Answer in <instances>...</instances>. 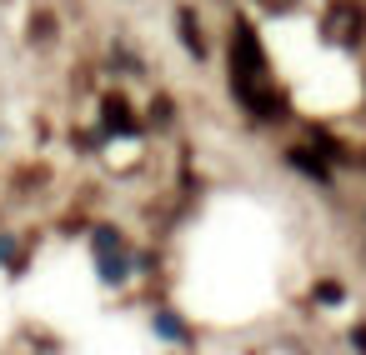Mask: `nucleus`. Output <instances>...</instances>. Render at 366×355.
<instances>
[{"label":"nucleus","mask_w":366,"mask_h":355,"mask_svg":"<svg viewBox=\"0 0 366 355\" xmlns=\"http://www.w3.org/2000/svg\"><path fill=\"white\" fill-rule=\"evenodd\" d=\"M261 71H266L261 41H256V31L241 21V26H236V36H231V76H236V91L246 96V91H251V81H261Z\"/></svg>","instance_id":"f257e3e1"},{"label":"nucleus","mask_w":366,"mask_h":355,"mask_svg":"<svg viewBox=\"0 0 366 355\" xmlns=\"http://www.w3.org/2000/svg\"><path fill=\"white\" fill-rule=\"evenodd\" d=\"M361 26H366V16H361V6H351V0H336V6L326 11V41L356 46L361 41Z\"/></svg>","instance_id":"f03ea898"},{"label":"nucleus","mask_w":366,"mask_h":355,"mask_svg":"<svg viewBox=\"0 0 366 355\" xmlns=\"http://www.w3.org/2000/svg\"><path fill=\"white\" fill-rule=\"evenodd\" d=\"M96 250L106 260V280H121V240H116V230H96Z\"/></svg>","instance_id":"7ed1b4c3"},{"label":"nucleus","mask_w":366,"mask_h":355,"mask_svg":"<svg viewBox=\"0 0 366 355\" xmlns=\"http://www.w3.org/2000/svg\"><path fill=\"white\" fill-rule=\"evenodd\" d=\"M286 160H291V170H306L311 180H326V160H321L316 150H306V145H291V150H286Z\"/></svg>","instance_id":"20e7f679"},{"label":"nucleus","mask_w":366,"mask_h":355,"mask_svg":"<svg viewBox=\"0 0 366 355\" xmlns=\"http://www.w3.org/2000/svg\"><path fill=\"white\" fill-rule=\"evenodd\" d=\"M106 125H111V130H121V135H126V130H136V115H131V106H126L121 96H111V101H106Z\"/></svg>","instance_id":"39448f33"},{"label":"nucleus","mask_w":366,"mask_h":355,"mask_svg":"<svg viewBox=\"0 0 366 355\" xmlns=\"http://www.w3.org/2000/svg\"><path fill=\"white\" fill-rule=\"evenodd\" d=\"M181 31H186V46H191V56H206V46H201V36H196V16H191V11H181Z\"/></svg>","instance_id":"423d86ee"},{"label":"nucleus","mask_w":366,"mask_h":355,"mask_svg":"<svg viewBox=\"0 0 366 355\" xmlns=\"http://www.w3.org/2000/svg\"><path fill=\"white\" fill-rule=\"evenodd\" d=\"M341 295H346V290H341V285H331V280H321V285H316V300H321V305H336Z\"/></svg>","instance_id":"0eeeda50"},{"label":"nucleus","mask_w":366,"mask_h":355,"mask_svg":"<svg viewBox=\"0 0 366 355\" xmlns=\"http://www.w3.org/2000/svg\"><path fill=\"white\" fill-rule=\"evenodd\" d=\"M156 330H161V335H181V325H176L171 315H161V320H156Z\"/></svg>","instance_id":"6e6552de"}]
</instances>
